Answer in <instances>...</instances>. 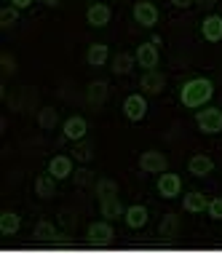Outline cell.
<instances>
[{"instance_id": "cb8c5ba5", "label": "cell", "mask_w": 222, "mask_h": 254, "mask_svg": "<svg viewBox=\"0 0 222 254\" xmlns=\"http://www.w3.org/2000/svg\"><path fill=\"white\" fill-rule=\"evenodd\" d=\"M57 123H59L57 107H40V110H38V126L43 128V131H51V128H57Z\"/></svg>"}, {"instance_id": "9a60e30c", "label": "cell", "mask_w": 222, "mask_h": 254, "mask_svg": "<svg viewBox=\"0 0 222 254\" xmlns=\"http://www.w3.org/2000/svg\"><path fill=\"white\" fill-rule=\"evenodd\" d=\"M201 35H204V40H209V43H220L222 40V16L220 13L204 16V22H201Z\"/></svg>"}, {"instance_id": "2e32d148", "label": "cell", "mask_w": 222, "mask_h": 254, "mask_svg": "<svg viewBox=\"0 0 222 254\" xmlns=\"http://www.w3.org/2000/svg\"><path fill=\"white\" fill-rule=\"evenodd\" d=\"M187 171H190L193 177H198V180H204V177H209L214 171V161L204 153H196L190 161H187Z\"/></svg>"}, {"instance_id": "ffe728a7", "label": "cell", "mask_w": 222, "mask_h": 254, "mask_svg": "<svg viewBox=\"0 0 222 254\" xmlns=\"http://www.w3.org/2000/svg\"><path fill=\"white\" fill-rule=\"evenodd\" d=\"M107 59H110V49H107V43H91L88 46V51H86V62L91 67H105L107 64Z\"/></svg>"}, {"instance_id": "83f0119b", "label": "cell", "mask_w": 222, "mask_h": 254, "mask_svg": "<svg viewBox=\"0 0 222 254\" xmlns=\"http://www.w3.org/2000/svg\"><path fill=\"white\" fill-rule=\"evenodd\" d=\"M73 158H78L80 163H88L94 158V150H91V145H75V150H73Z\"/></svg>"}, {"instance_id": "30bf717a", "label": "cell", "mask_w": 222, "mask_h": 254, "mask_svg": "<svg viewBox=\"0 0 222 254\" xmlns=\"http://www.w3.org/2000/svg\"><path fill=\"white\" fill-rule=\"evenodd\" d=\"M140 88H142V94L158 97V94H163V88H166V75L158 72V70H145V75L140 78Z\"/></svg>"}, {"instance_id": "1f68e13d", "label": "cell", "mask_w": 222, "mask_h": 254, "mask_svg": "<svg viewBox=\"0 0 222 254\" xmlns=\"http://www.w3.org/2000/svg\"><path fill=\"white\" fill-rule=\"evenodd\" d=\"M174 8H190V5H196V0H169Z\"/></svg>"}, {"instance_id": "d590c367", "label": "cell", "mask_w": 222, "mask_h": 254, "mask_svg": "<svg viewBox=\"0 0 222 254\" xmlns=\"http://www.w3.org/2000/svg\"><path fill=\"white\" fill-rule=\"evenodd\" d=\"M118 3H121V0H118Z\"/></svg>"}, {"instance_id": "7c38bea8", "label": "cell", "mask_w": 222, "mask_h": 254, "mask_svg": "<svg viewBox=\"0 0 222 254\" xmlns=\"http://www.w3.org/2000/svg\"><path fill=\"white\" fill-rule=\"evenodd\" d=\"M86 131H88V123L83 115H70V118L65 121V126H62V134L70 142H80L83 136H86Z\"/></svg>"}, {"instance_id": "836d02e7", "label": "cell", "mask_w": 222, "mask_h": 254, "mask_svg": "<svg viewBox=\"0 0 222 254\" xmlns=\"http://www.w3.org/2000/svg\"><path fill=\"white\" fill-rule=\"evenodd\" d=\"M214 3H217V0H196V5H201V8H212Z\"/></svg>"}, {"instance_id": "52a82bcc", "label": "cell", "mask_w": 222, "mask_h": 254, "mask_svg": "<svg viewBox=\"0 0 222 254\" xmlns=\"http://www.w3.org/2000/svg\"><path fill=\"white\" fill-rule=\"evenodd\" d=\"M86 238H88L91 244H99V246L113 244V238H115L113 222H110V219H105V217H102L99 222H91V225H88V230H86Z\"/></svg>"}, {"instance_id": "7a4b0ae2", "label": "cell", "mask_w": 222, "mask_h": 254, "mask_svg": "<svg viewBox=\"0 0 222 254\" xmlns=\"http://www.w3.org/2000/svg\"><path fill=\"white\" fill-rule=\"evenodd\" d=\"M196 123L201 134H220L222 131V110L220 107H204L196 113Z\"/></svg>"}, {"instance_id": "d4e9b609", "label": "cell", "mask_w": 222, "mask_h": 254, "mask_svg": "<svg viewBox=\"0 0 222 254\" xmlns=\"http://www.w3.org/2000/svg\"><path fill=\"white\" fill-rule=\"evenodd\" d=\"M94 193H96V198H113V195H118V182L115 180H110V177H102V180H96V185H94Z\"/></svg>"}, {"instance_id": "f1b7e54d", "label": "cell", "mask_w": 222, "mask_h": 254, "mask_svg": "<svg viewBox=\"0 0 222 254\" xmlns=\"http://www.w3.org/2000/svg\"><path fill=\"white\" fill-rule=\"evenodd\" d=\"M73 180H75V185H91V180H94V171H88L86 166L83 169H75V174H73Z\"/></svg>"}, {"instance_id": "9c48e42d", "label": "cell", "mask_w": 222, "mask_h": 254, "mask_svg": "<svg viewBox=\"0 0 222 254\" xmlns=\"http://www.w3.org/2000/svg\"><path fill=\"white\" fill-rule=\"evenodd\" d=\"M150 219V209L142 203H131L126 206V214H123V222H126L129 230H142Z\"/></svg>"}, {"instance_id": "6da1fadb", "label": "cell", "mask_w": 222, "mask_h": 254, "mask_svg": "<svg viewBox=\"0 0 222 254\" xmlns=\"http://www.w3.org/2000/svg\"><path fill=\"white\" fill-rule=\"evenodd\" d=\"M212 97H214V83L209 78H190L182 83V88H179V102L190 110L209 105Z\"/></svg>"}, {"instance_id": "484cf974", "label": "cell", "mask_w": 222, "mask_h": 254, "mask_svg": "<svg viewBox=\"0 0 222 254\" xmlns=\"http://www.w3.org/2000/svg\"><path fill=\"white\" fill-rule=\"evenodd\" d=\"M32 236L38 238V241H54V236H57V228H54L48 219H40V222L35 225V233Z\"/></svg>"}, {"instance_id": "8fae6325", "label": "cell", "mask_w": 222, "mask_h": 254, "mask_svg": "<svg viewBox=\"0 0 222 254\" xmlns=\"http://www.w3.org/2000/svg\"><path fill=\"white\" fill-rule=\"evenodd\" d=\"M48 174H51L57 182H62V180H70V177L75 174L73 158H70V155H54L51 161H48Z\"/></svg>"}, {"instance_id": "ac0fdd59", "label": "cell", "mask_w": 222, "mask_h": 254, "mask_svg": "<svg viewBox=\"0 0 222 254\" xmlns=\"http://www.w3.org/2000/svg\"><path fill=\"white\" fill-rule=\"evenodd\" d=\"M206 206H209V198H206L204 193H198V190L185 193V198H182V209L187 211V214H204Z\"/></svg>"}, {"instance_id": "4dcf8cb0", "label": "cell", "mask_w": 222, "mask_h": 254, "mask_svg": "<svg viewBox=\"0 0 222 254\" xmlns=\"http://www.w3.org/2000/svg\"><path fill=\"white\" fill-rule=\"evenodd\" d=\"M0 64H3V72H5V75H13V72H16V59H13L11 54H3V57H0Z\"/></svg>"}, {"instance_id": "603a6c76", "label": "cell", "mask_w": 222, "mask_h": 254, "mask_svg": "<svg viewBox=\"0 0 222 254\" xmlns=\"http://www.w3.org/2000/svg\"><path fill=\"white\" fill-rule=\"evenodd\" d=\"M179 233V217L174 214V211H169V214H163L161 225H158V236L163 238H174Z\"/></svg>"}, {"instance_id": "e575fe53", "label": "cell", "mask_w": 222, "mask_h": 254, "mask_svg": "<svg viewBox=\"0 0 222 254\" xmlns=\"http://www.w3.org/2000/svg\"><path fill=\"white\" fill-rule=\"evenodd\" d=\"M40 3L48 5V8H57V5H59V0H40Z\"/></svg>"}, {"instance_id": "d6a6232c", "label": "cell", "mask_w": 222, "mask_h": 254, "mask_svg": "<svg viewBox=\"0 0 222 254\" xmlns=\"http://www.w3.org/2000/svg\"><path fill=\"white\" fill-rule=\"evenodd\" d=\"M35 3V0H11V5H16L19 11H24V8H30V5Z\"/></svg>"}, {"instance_id": "5bb4252c", "label": "cell", "mask_w": 222, "mask_h": 254, "mask_svg": "<svg viewBox=\"0 0 222 254\" xmlns=\"http://www.w3.org/2000/svg\"><path fill=\"white\" fill-rule=\"evenodd\" d=\"M110 19H113V11H110L107 3H91V5H88L86 22L91 24V27H96V30H99V27H107Z\"/></svg>"}, {"instance_id": "7402d4cb", "label": "cell", "mask_w": 222, "mask_h": 254, "mask_svg": "<svg viewBox=\"0 0 222 254\" xmlns=\"http://www.w3.org/2000/svg\"><path fill=\"white\" fill-rule=\"evenodd\" d=\"M19 230H22V217L16 211H3L0 214V233L3 236H16Z\"/></svg>"}, {"instance_id": "277c9868", "label": "cell", "mask_w": 222, "mask_h": 254, "mask_svg": "<svg viewBox=\"0 0 222 254\" xmlns=\"http://www.w3.org/2000/svg\"><path fill=\"white\" fill-rule=\"evenodd\" d=\"M155 190H158V195H161V198H169V201H171V198H177L179 193H182V177L166 169L163 174H158Z\"/></svg>"}, {"instance_id": "4316f807", "label": "cell", "mask_w": 222, "mask_h": 254, "mask_svg": "<svg viewBox=\"0 0 222 254\" xmlns=\"http://www.w3.org/2000/svg\"><path fill=\"white\" fill-rule=\"evenodd\" d=\"M19 22V8L16 5H5V8H0V27L3 30H8Z\"/></svg>"}, {"instance_id": "3957f363", "label": "cell", "mask_w": 222, "mask_h": 254, "mask_svg": "<svg viewBox=\"0 0 222 254\" xmlns=\"http://www.w3.org/2000/svg\"><path fill=\"white\" fill-rule=\"evenodd\" d=\"M137 57V64L142 67V70H158V64H161V51H158V43L155 40H150V43H140L134 51Z\"/></svg>"}, {"instance_id": "44dd1931", "label": "cell", "mask_w": 222, "mask_h": 254, "mask_svg": "<svg viewBox=\"0 0 222 254\" xmlns=\"http://www.w3.org/2000/svg\"><path fill=\"white\" fill-rule=\"evenodd\" d=\"M134 64H137V57L134 54H129V51H121V54H115L113 57V72L115 75H129L131 70H134Z\"/></svg>"}, {"instance_id": "f546056e", "label": "cell", "mask_w": 222, "mask_h": 254, "mask_svg": "<svg viewBox=\"0 0 222 254\" xmlns=\"http://www.w3.org/2000/svg\"><path fill=\"white\" fill-rule=\"evenodd\" d=\"M206 214L212 219H222V198H212L209 206H206Z\"/></svg>"}, {"instance_id": "8992f818", "label": "cell", "mask_w": 222, "mask_h": 254, "mask_svg": "<svg viewBox=\"0 0 222 254\" xmlns=\"http://www.w3.org/2000/svg\"><path fill=\"white\" fill-rule=\"evenodd\" d=\"M158 19H161V11H158L155 3H150V0H140V3L134 5V22L140 27L152 30V27L158 24Z\"/></svg>"}, {"instance_id": "ba28073f", "label": "cell", "mask_w": 222, "mask_h": 254, "mask_svg": "<svg viewBox=\"0 0 222 254\" xmlns=\"http://www.w3.org/2000/svg\"><path fill=\"white\" fill-rule=\"evenodd\" d=\"M123 115L131 121V123H140L145 115H148V99L145 94H129L123 99Z\"/></svg>"}, {"instance_id": "5b68a950", "label": "cell", "mask_w": 222, "mask_h": 254, "mask_svg": "<svg viewBox=\"0 0 222 254\" xmlns=\"http://www.w3.org/2000/svg\"><path fill=\"white\" fill-rule=\"evenodd\" d=\"M140 169L145 174H163L169 169V158H166L161 150H145L140 155Z\"/></svg>"}, {"instance_id": "4fadbf2b", "label": "cell", "mask_w": 222, "mask_h": 254, "mask_svg": "<svg viewBox=\"0 0 222 254\" xmlns=\"http://www.w3.org/2000/svg\"><path fill=\"white\" fill-rule=\"evenodd\" d=\"M86 99H88V105H91L94 110H99L110 99V83L107 80H91L88 88H86Z\"/></svg>"}, {"instance_id": "e0dca14e", "label": "cell", "mask_w": 222, "mask_h": 254, "mask_svg": "<svg viewBox=\"0 0 222 254\" xmlns=\"http://www.w3.org/2000/svg\"><path fill=\"white\" fill-rule=\"evenodd\" d=\"M99 214L105 217V219H110V222H115V219H123V214H126V206L118 201V195L102 198V201H99Z\"/></svg>"}, {"instance_id": "d6986e66", "label": "cell", "mask_w": 222, "mask_h": 254, "mask_svg": "<svg viewBox=\"0 0 222 254\" xmlns=\"http://www.w3.org/2000/svg\"><path fill=\"white\" fill-rule=\"evenodd\" d=\"M35 195L40 201H51V198L57 195V180H54L51 174H40L35 180Z\"/></svg>"}]
</instances>
